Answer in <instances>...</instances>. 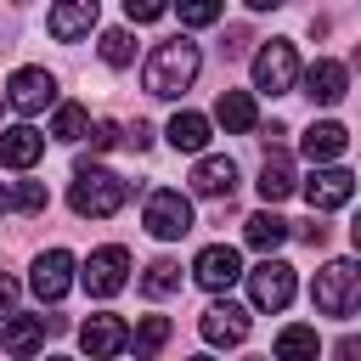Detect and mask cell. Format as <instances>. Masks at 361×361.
<instances>
[{"instance_id": "1", "label": "cell", "mask_w": 361, "mask_h": 361, "mask_svg": "<svg viewBox=\"0 0 361 361\" xmlns=\"http://www.w3.org/2000/svg\"><path fill=\"white\" fill-rule=\"evenodd\" d=\"M197 68H203V51H197L186 34H175V39L152 45V56H147V68H141V85L169 102V96H180V90L197 79Z\"/></svg>"}, {"instance_id": "2", "label": "cell", "mask_w": 361, "mask_h": 361, "mask_svg": "<svg viewBox=\"0 0 361 361\" xmlns=\"http://www.w3.org/2000/svg\"><path fill=\"white\" fill-rule=\"evenodd\" d=\"M124 197H130V186H124L113 169H102V164H79V175H73V186H68V203H73V214H85V220L118 214Z\"/></svg>"}, {"instance_id": "3", "label": "cell", "mask_w": 361, "mask_h": 361, "mask_svg": "<svg viewBox=\"0 0 361 361\" xmlns=\"http://www.w3.org/2000/svg\"><path fill=\"white\" fill-rule=\"evenodd\" d=\"M310 299H316V310L322 316H355V305H361V271L350 265V259H333V265H322L316 271V288H310Z\"/></svg>"}, {"instance_id": "4", "label": "cell", "mask_w": 361, "mask_h": 361, "mask_svg": "<svg viewBox=\"0 0 361 361\" xmlns=\"http://www.w3.org/2000/svg\"><path fill=\"white\" fill-rule=\"evenodd\" d=\"M293 85H299V51H293L288 39H265L259 56H254V90L282 96V90H293Z\"/></svg>"}, {"instance_id": "5", "label": "cell", "mask_w": 361, "mask_h": 361, "mask_svg": "<svg viewBox=\"0 0 361 361\" xmlns=\"http://www.w3.org/2000/svg\"><path fill=\"white\" fill-rule=\"evenodd\" d=\"M141 220H147V231H152L158 243H175V237H186V231H192V203H186L175 186H158V192H147Z\"/></svg>"}, {"instance_id": "6", "label": "cell", "mask_w": 361, "mask_h": 361, "mask_svg": "<svg viewBox=\"0 0 361 361\" xmlns=\"http://www.w3.org/2000/svg\"><path fill=\"white\" fill-rule=\"evenodd\" d=\"M79 282H85V293L90 299H113L124 282H130V254L118 248V243H107V248H96L90 259H85V271H79Z\"/></svg>"}, {"instance_id": "7", "label": "cell", "mask_w": 361, "mask_h": 361, "mask_svg": "<svg viewBox=\"0 0 361 361\" xmlns=\"http://www.w3.org/2000/svg\"><path fill=\"white\" fill-rule=\"evenodd\" d=\"M248 276V299H254V310H288V299H293V265H282V259H259L254 271H243Z\"/></svg>"}, {"instance_id": "8", "label": "cell", "mask_w": 361, "mask_h": 361, "mask_svg": "<svg viewBox=\"0 0 361 361\" xmlns=\"http://www.w3.org/2000/svg\"><path fill=\"white\" fill-rule=\"evenodd\" d=\"M6 102L17 113H45V107H56V79L45 68H17L6 79Z\"/></svg>"}, {"instance_id": "9", "label": "cell", "mask_w": 361, "mask_h": 361, "mask_svg": "<svg viewBox=\"0 0 361 361\" xmlns=\"http://www.w3.org/2000/svg\"><path fill=\"white\" fill-rule=\"evenodd\" d=\"M192 276H197L209 293H226L231 282H243V259H237L231 243H209V248L192 259Z\"/></svg>"}, {"instance_id": "10", "label": "cell", "mask_w": 361, "mask_h": 361, "mask_svg": "<svg viewBox=\"0 0 361 361\" xmlns=\"http://www.w3.org/2000/svg\"><path fill=\"white\" fill-rule=\"evenodd\" d=\"M28 288H34L45 305H56V299L73 288V254H68V248H45V254L34 259V276H28Z\"/></svg>"}, {"instance_id": "11", "label": "cell", "mask_w": 361, "mask_h": 361, "mask_svg": "<svg viewBox=\"0 0 361 361\" xmlns=\"http://www.w3.org/2000/svg\"><path fill=\"white\" fill-rule=\"evenodd\" d=\"M305 197H310V209L322 214V209H344L350 197H355V175L350 169H338V164H327V169H310V180H305Z\"/></svg>"}, {"instance_id": "12", "label": "cell", "mask_w": 361, "mask_h": 361, "mask_svg": "<svg viewBox=\"0 0 361 361\" xmlns=\"http://www.w3.org/2000/svg\"><path fill=\"white\" fill-rule=\"evenodd\" d=\"M62 327V316H6V327H0V344H6V355H34L39 344H45V333H56Z\"/></svg>"}, {"instance_id": "13", "label": "cell", "mask_w": 361, "mask_h": 361, "mask_svg": "<svg viewBox=\"0 0 361 361\" xmlns=\"http://www.w3.org/2000/svg\"><path fill=\"white\" fill-rule=\"evenodd\" d=\"M344 90H350V68H344V62L322 56V62H310V68H305V96H310V102L338 107V102H344Z\"/></svg>"}, {"instance_id": "14", "label": "cell", "mask_w": 361, "mask_h": 361, "mask_svg": "<svg viewBox=\"0 0 361 361\" xmlns=\"http://www.w3.org/2000/svg\"><path fill=\"white\" fill-rule=\"evenodd\" d=\"M197 327H203V338H209V344H243V338H248V310H243V305H231V299H214V305L203 310V322H197Z\"/></svg>"}, {"instance_id": "15", "label": "cell", "mask_w": 361, "mask_h": 361, "mask_svg": "<svg viewBox=\"0 0 361 361\" xmlns=\"http://www.w3.org/2000/svg\"><path fill=\"white\" fill-rule=\"evenodd\" d=\"M96 11H102V0H56L45 28H51V39H85L96 28Z\"/></svg>"}, {"instance_id": "16", "label": "cell", "mask_w": 361, "mask_h": 361, "mask_svg": "<svg viewBox=\"0 0 361 361\" xmlns=\"http://www.w3.org/2000/svg\"><path fill=\"white\" fill-rule=\"evenodd\" d=\"M79 344H85V355H118V350H130V327L118 316H90L79 327Z\"/></svg>"}, {"instance_id": "17", "label": "cell", "mask_w": 361, "mask_h": 361, "mask_svg": "<svg viewBox=\"0 0 361 361\" xmlns=\"http://www.w3.org/2000/svg\"><path fill=\"white\" fill-rule=\"evenodd\" d=\"M45 152V135L34 124H17V130H0V164L6 169H34Z\"/></svg>"}, {"instance_id": "18", "label": "cell", "mask_w": 361, "mask_h": 361, "mask_svg": "<svg viewBox=\"0 0 361 361\" xmlns=\"http://www.w3.org/2000/svg\"><path fill=\"white\" fill-rule=\"evenodd\" d=\"M192 192H197V197H231V192H237V164H231V158H197Z\"/></svg>"}, {"instance_id": "19", "label": "cell", "mask_w": 361, "mask_h": 361, "mask_svg": "<svg viewBox=\"0 0 361 361\" xmlns=\"http://www.w3.org/2000/svg\"><path fill=\"white\" fill-rule=\"evenodd\" d=\"M344 147H350V130L333 124V118H322V124L305 130V158L310 164H333V158H344Z\"/></svg>"}, {"instance_id": "20", "label": "cell", "mask_w": 361, "mask_h": 361, "mask_svg": "<svg viewBox=\"0 0 361 361\" xmlns=\"http://www.w3.org/2000/svg\"><path fill=\"white\" fill-rule=\"evenodd\" d=\"M254 186H259V197H265V203H282V197L293 192V164H288V152H282L276 141H271V152H265V164H259V180H254Z\"/></svg>"}, {"instance_id": "21", "label": "cell", "mask_w": 361, "mask_h": 361, "mask_svg": "<svg viewBox=\"0 0 361 361\" xmlns=\"http://www.w3.org/2000/svg\"><path fill=\"white\" fill-rule=\"evenodd\" d=\"M243 237H248V248H259V254H276V248L293 237V226H288L282 214H271V209H265V214H248V220H243Z\"/></svg>"}, {"instance_id": "22", "label": "cell", "mask_w": 361, "mask_h": 361, "mask_svg": "<svg viewBox=\"0 0 361 361\" xmlns=\"http://www.w3.org/2000/svg\"><path fill=\"white\" fill-rule=\"evenodd\" d=\"M214 118H220L231 135H248V130H254V96H248V90H220Z\"/></svg>"}, {"instance_id": "23", "label": "cell", "mask_w": 361, "mask_h": 361, "mask_svg": "<svg viewBox=\"0 0 361 361\" xmlns=\"http://www.w3.org/2000/svg\"><path fill=\"white\" fill-rule=\"evenodd\" d=\"M164 135H169L175 152H203V147H209V118H203V113H175Z\"/></svg>"}, {"instance_id": "24", "label": "cell", "mask_w": 361, "mask_h": 361, "mask_svg": "<svg viewBox=\"0 0 361 361\" xmlns=\"http://www.w3.org/2000/svg\"><path fill=\"white\" fill-rule=\"evenodd\" d=\"M102 62L107 68H130L135 62V34L130 28H107L102 34Z\"/></svg>"}, {"instance_id": "25", "label": "cell", "mask_w": 361, "mask_h": 361, "mask_svg": "<svg viewBox=\"0 0 361 361\" xmlns=\"http://www.w3.org/2000/svg\"><path fill=\"white\" fill-rule=\"evenodd\" d=\"M130 344H135V355L164 350V344H169V316H141V327L130 333Z\"/></svg>"}, {"instance_id": "26", "label": "cell", "mask_w": 361, "mask_h": 361, "mask_svg": "<svg viewBox=\"0 0 361 361\" xmlns=\"http://www.w3.org/2000/svg\"><path fill=\"white\" fill-rule=\"evenodd\" d=\"M51 130H56V141H85V130H90V113H85L79 102H62Z\"/></svg>"}, {"instance_id": "27", "label": "cell", "mask_w": 361, "mask_h": 361, "mask_svg": "<svg viewBox=\"0 0 361 361\" xmlns=\"http://www.w3.org/2000/svg\"><path fill=\"white\" fill-rule=\"evenodd\" d=\"M141 288H147L152 299L175 293V288H180V265H175V259H152V265H147V276H141Z\"/></svg>"}, {"instance_id": "28", "label": "cell", "mask_w": 361, "mask_h": 361, "mask_svg": "<svg viewBox=\"0 0 361 361\" xmlns=\"http://www.w3.org/2000/svg\"><path fill=\"white\" fill-rule=\"evenodd\" d=\"M276 355H316V327H282Z\"/></svg>"}, {"instance_id": "29", "label": "cell", "mask_w": 361, "mask_h": 361, "mask_svg": "<svg viewBox=\"0 0 361 361\" xmlns=\"http://www.w3.org/2000/svg\"><path fill=\"white\" fill-rule=\"evenodd\" d=\"M175 11H180L186 28H209V23H220V0H175Z\"/></svg>"}, {"instance_id": "30", "label": "cell", "mask_w": 361, "mask_h": 361, "mask_svg": "<svg viewBox=\"0 0 361 361\" xmlns=\"http://www.w3.org/2000/svg\"><path fill=\"white\" fill-rule=\"evenodd\" d=\"M11 203H17V209H23V214H39V209H45V203H51V197H45V186H39V180H23V186H17V192H11Z\"/></svg>"}, {"instance_id": "31", "label": "cell", "mask_w": 361, "mask_h": 361, "mask_svg": "<svg viewBox=\"0 0 361 361\" xmlns=\"http://www.w3.org/2000/svg\"><path fill=\"white\" fill-rule=\"evenodd\" d=\"M85 135H90V152H107V147H118V141H124V130H118L113 118H102V124H90Z\"/></svg>"}, {"instance_id": "32", "label": "cell", "mask_w": 361, "mask_h": 361, "mask_svg": "<svg viewBox=\"0 0 361 361\" xmlns=\"http://www.w3.org/2000/svg\"><path fill=\"white\" fill-rule=\"evenodd\" d=\"M169 11V0H124V17L130 23H158Z\"/></svg>"}, {"instance_id": "33", "label": "cell", "mask_w": 361, "mask_h": 361, "mask_svg": "<svg viewBox=\"0 0 361 361\" xmlns=\"http://www.w3.org/2000/svg\"><path fill=\"white\" fill-rule=\"evenodd\" d=\"M11 310H17V276H6V271H0V322H6Z\"/></svg>"}, {"instance_id": "34", "label": "cell", "mask_w": 361, "mask_h": 361, "mask_svg": "<svg viewBox=\"0 0 361 361\" xmlns=\"http://www.w3.org/2000/svg\"><path fill=\"white\" fill-rule=\"evenodd\" d=\"M124 141H130V147H135V152H141V147H147V141H152V130H147V124H141V118H135V124H130V130H124Z\"/></svg>"}, {"instance_id": "35", "label": "cell", "mask_w": 361, "mask_h": 361, "mask_svg": "<svg viewBox=\"0 0 361 361\" xmlns=\"http://www.w3.org/2000/svg\"><path fill=\"white\" fill-rule=\"evenodd\" d=\"M299 237H305L310 248H322V243H327V226H322V220H310V226H299Z\"/></svg>"}, {"instance_id": "36", "label": "cell", "mask_w": 361, "mask_h": 361, "mask_svg": "<svg viewBox=\"0 0 361 361\" xmlns=\"http://www.w3.org/2000/svg\"><path fill=\"white\" fill-rule=\"evenodd\" d=\"M243 6H248V11H276L282 0H243Z\"/></svg>"}, {"instance_id": "37", "label": "cell", "mask_w": 361, "mask_h": 361, "mask_svg": "<svg viewBox=\"0 0 361 361\" xmlns=\"http://www.w3.org/2000/svg\"><path fill=\"white\" fill-rule=\"evenodd\" d=\"M6 209H11V192H6V186H0V214H6Z\"/></svg>"}, {"instance_id": "38", "label": "cell", "mask_w": 361, "mask_h": 361, "mask_svg": "<svg viewBox=\"0 0 361 361\" xmlns=\"http://www.w3.org/2000/svg\"><path fill=\"white\" fill-rule=\"evenodd\" d=\"M0 107H6V96H0Z\"/></svg>"}]
</instances>
